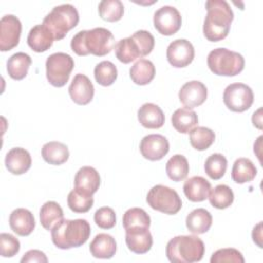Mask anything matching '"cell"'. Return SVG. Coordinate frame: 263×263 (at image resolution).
Masks as SVG:
<instances>
[{"label":"cell","mask_w":263,"mask_h":263,"mask_svg":"<svg viewBox=\"0 0 263 263\" xmlns=\"http://www.w3.org/2000/svg\"><path fill=\"white\" fill-rule=\"evenodd\" d=\"M115 47V39L110 30L93 28L76 33L71 40V49L78 55L93 54L104 57Z\"/></svg>","instance_id":"6da1fadb"},{"label":"cell","mask_w":263,"mask_h":263,"mask_svg":"<svg viewBox=\"0 0 263 263\" xmlns=\"http://www.w3.org/2000/svg\"><path fill=\"white\" fill-rule=\"evenodd\" d=\"M206 15L203 22V35L212 42L221 41L227 37L231 23L233 21V11L225 0H209L205 2Z\"/></svg>","instance_id":"7a4b0ae2"},{"label":"cell","mask_w":263,"mask_h":263,"mask_svg":"<svg viewBox=\"0 0 263 263\" xmlns=\"http://www.w3.org/2000/svg\"><path fill=\"white\" fill-rule=\"evenodd\" d=\"M90 235V225L85 219H63L51 229L53 245L62 250L84 245Z\"/></svg>","instance_id":"3957f363"},{"label":"cell","mask_w":263,"mask_h":263,"mask_svg":"<svg viewBox=\"0 0 263 263\" xmlns=\"http://www.w3.org/2000/svg\"><path fill=\"white\" fill-rule=\"evenodd\" d=\"M203 241L196 235H178L166 243L165 254L173 263L198 262L204 255Z\"/></svg>","instance_id":"277c9868"},{"label":"cell","mask_w":263,"mask_h":263,"mask_svg":"<svg viewBox=\"0 0 263 263\" xmlns=\"http://www.w3.org/2000/svg\"><path fill=\"white\" fill-rule=\"evenodd\" d=\"M154 44L155 40L150 32L139 30L115 44V55L121 63L128 64L138 58L148 55L153 50Z\"/></svg>","instance_id":"5b68a950"},{"label":"cell","mask_w":263,"mask_h":263,"mask_svg":"<svg viewBox=\"0 0 263 263\" xmlns=\"http://www.w3.org/2000/svg\"><path fill=\"white\" fill-rule=\"evenodd\" d=\"M79 22V13L75 6L66 3L54 6L43 18L42 24L51 32L54 40L63 39Z\"/></svg>","instance_id":"8992f818"},{"label":"cell","mask_w":263,"mask_h":263,"mask_svg":"<svg viewBox=\"0 0 263 263\" xmlns=\"http://www.w3.org/2000/svg\"><path fill=\"white\" fill-rule=\"evenodd\" d=\"M210 70L219 76H235L245 68L243 57L233 50L219 47L210 51L206 60Z\"/></svg>","instance_id":"52a82bcc"},{"label":"cell","mask_w":263,"mask_h":263,"mask_svg":"<svg viewBox=\"0 0 263 263\" xmlns=\"http://www.w3.org/2000/svg\"><path fill=\"white\" fill-rule=\"evenodd\" d=\"M146 201L153 210L167 215H175L182 208V200L177 191L160 184L149 190Z\"/></svg>","instance_id":"ba28073f"},{"label":"cell","mask_w":263,"mask_h":263,"mask_svg":"<svg viewBox=\"0 0 263 263\" xmlns=\"http://www.w3.org/2000/svg\"><path fill=\"white\" fill-rule=\"evenodd\" d=\"M46 78L55 87L64 86L74 68V60L66 52H54L50 54L45 63Z\"/></svg>","instance_id":"9c48e42d"},{"label":"cell","mask_w":263,"mask_h":263,"mask_svg":"<svg viewBox=\"0 0 263 263\" xmlns=\"http://www.w3.org/2000/svg\"><path fill=\"white\" fill-rule=\"evenodd\" d=\"M223 102L233 112H245L252 106L254 93L252 88L245 83H231L224 89Z\"/></svg>","instance_id":"30bf717a"},{"label":"cell","mask_w":263,"mask_h":263,"mask_svg":"<svg viewBox=\"0 0 263 263\" xmlns=\"http://www.w3.org/2000/svg\"><path fill=\"white\" fill-rule=\"evenodd\" d=\"M153 24L158 33L164 36H171L180 30L182 16L176 7L164 5L154 12Z\"/></svg>","instance_id":"8fae6325"},{"label":"cell","mask_w":263,"mask_h":263,"mask_svg":"<svg viewBox=\"0 0 263 263\" xmlns=\"http://www.w3.org/2000/svg\"><path fill=\"white\" fill-rule=\"evenodd\" d=\"M22 23L13 14H6L0 21V50L8 51L14 48L21 38Z\"/></svg>","instance_id":"7c38bea8"},{"label":"cell","mask_w":263,"mask_h":263,"mask_svg":"<svg viewBox=\"0 0 263 263\" xmlns=\"http://www.w3.org/2000/svg\"><path fill=\"white\" fill-rule=\"evenodd\" d=\"M194 47L186 39H176L171 42L166 49V59L175 68H184L194 59Z\"/></svg>","instance_id":"4fadbf2b"},{"label":"cell","mask_w":263,"mask_h":263,"mask_svg":"<svg viewBox=\"0 0 263 263\" xmlns=\"http://www.w3.org/2000/svg\"><path fill=\"white\" fill-rule=\"evenodd\" d=\"M170 150L167 139L159 134L145 136L140 143V152L148 160L156 161L162 159Z\"/></svg>","instance_id":"5bb4252c"},{"label":"cell","mask_w":263,"mask_h":263,"mask_svg":"<svg viewBox=\"0 0 263 263\" xmlns=\"http://www.w3.org/2000/svg\"><path fill=\"white\" fill-rule=\"evenodd\" d=\"M208 97L206 86L198 81L192 80L186 82L179 90L180 102L189 109L196 108L202 105Z\"/></svg>","instance_id":"9a60e30c"},{"label":"cell","mask_w":263,"mask_h":263,"mask_svg":"<svg viewBox=\"0 0 263 263\" xmlns=\"http://www.w3.org/2000/svg\"><path fill=\"white\" fill-rule=\"evenodd\" d=\"M70 98L77 105H87L91 102L95 93V87L90 79L81 73H78L72 79L68 88Z\"/></svg>","instance_id":"2e32d148"},{"label":"cell","mask_w":263,"mask_h":263,"mask_svg":"<svg viewBox=\"0 0 263 263\" xmlns=\"http://www.w3.org/2000/svg\"><path fill=\"white\" fill-rule=\"evenodd\" d=\"M125 242L135 254H145L150 251L153 238L147 227H134L125 230Z\"/></svg>","instance_id":"e0dca14e"},{"label":"cell","mask_w":263,"mask_h":263,"mask_svg":"<svg viewBox=\"0 0 263 263\" xmlns=\"http://www.w3.org/2000/svg\"><path fill=\"white\" fill-rule=\"evenodd\" d=\"M34 215L27 209L18 208L9 216V226L13 232L21 236L30 235L35 228Z\"/></svg>","instance_id":"ac0fdd59"},{"label":"cell","mask_w":263,"mask_h":263,"mask_svg":"<svg viewBox=\"0 0 263 263\" xmlns=\"http://www.w3.org/2000/svg\"><path fill=\"white\" fill-rule=\"evenodd\" d=\"M32 164V158L25 148L10 149L5 156V166L13 175H23L28 172Z\"/></svg>","instance_id":"d6986e66"},{"label":"cell","mask_w":263,"mask_h":263,"mask_svg":"<svg viewBox=\"0 0 263 263\" xmlns=\"http://www.w3.org/2000/svg\"><path fill=\"white\" fill-rule=\"evenodd\" d=\"M211 189V183L200 176H193L187 179L183 185L185 196L193 202H200L205 200Z\"/></svg>","instance_id":"ffe728a7"},{"label":"cell","mask_w":263,"mask_h":263,"mask_svg":"<svg viewBox=\"0 0 263 263\" xmlns=\"http://www.w3.org/2000/svg\"><path fill=\"white\" fill-rule=\"evenodd\" d=\"M101 184V178L98 171L92 166L80 167L74 178L75 188L80 189L88 194H93L98 191Z\"/></svg>","instance_id":"44dd1931"},{"label":"cell","mask_w":263,"mask_h":263,"mask_svg":"<svg viewBox=\"0 0 263 263\" xmlns=\"http://www.w3.org/2000/svg\"><path fill=\"white\" fill-rule=\"evenodd\" d=\"M53 41V35L43 24L34 26L27 37L28 45L35 52L46 51L51 47Z\"/></svg>","instance_id":"7402d4cb"},{"label":"cell","mask_w":263,"mask_h":263,"mask_svg":"<svg viewBox=\"0 0 263 263\" xmlns=\"http://www.w3.org/2000/svg\"><path fill=\"white\" fill-rule=\"evenodd\" d=\"M138 120L146 128H160L164 124V113L153 103H146L138 110Z\"/></svg>","instance_id":"603a6c76"},{"label":"cell","mask_w":263,"mask_h":263,"mask_svg":"<svg viewBox=\"0 0 263 263\" xmlns=\"http://www.w3.org/2000/svg\"><path fill=\"white\" fill-rule=\"evenodd\" d=\"M116 241L110 234L99 233L89 245L90 254L98 259H110L116 253Z\"/></svg>","instance_id":"cb8c5ba5"},{"label":"cell","mask_w":263,"mask_h":263,"mask_svg":"<svg viewBox=\"0 0 263 263\" xmlns=\"http://www.w3.org/2000/svg\"><path fill=\"white\" fill-rule=\"evenodd\" d=\"M213 217L209 211L199 208L193 210L186 217V227L193 234H203L212 226Z\"/></svg>","instance_id":"d4e9b609"},{"label":"cell","mask_w":263,"mask_h":263,"mask_svg":"<svg viewBox=\"0 0 263 263\" xmlns=\"http://www.w3.org/2000/svg\"><path fill=\"white\" fill-rule=\"evenodd\" d=\"M197 123L198 117L195 111L186 107L177 109L172 115V124L181 134H189Z\"/></svg>","instance_id":"484cf974"},{"label":"cell","mask_w":263,"mask_h":263,"mask_svg":"<svg viewBox=\"0 0 263 263\" xmlns=\"http://www.w3.org/2000/svg\"><path fill=\"white\" fill-rule=\"evenodd\" d=\"M31 64L32 60L28 53L22 51L16 52L7 60V73L14 80H22L27 76Z\"/></svg>","instance_id":"4316f807"},{"label":"cell","mask_w":263,"mask_h":263,"mask_svg":"<svg viewBox=\"0 0 263 263\" xmlns=\"http://www.w3.org/2000/svg\"><path fill=\"white\" fill-rule=\"evenodd\" d=\"M42 158L49 164L61 165L69 158L68 147L61 142L51 141L45 143L41 149Z\"/></svg>","instance_id":"83f0119b"},{"label":"cell","mask_w":263,"mask_h":263,"mask_svg":"<svg viewBox=\"0 0 263 263\" xmlns=\"http://www.w3.org/2000/svg\"><path fill=\"white\" fill-rule=\"evenodd\" d=\"M155 76V67L153 63L146 59L137 61L129 69V77L138 85L149 84Z\"/></svg>","instance_id":"f1b7e54d"},{"label":"cell","mask_w":263,"mask_h":263,"mask_svg":"<svg viewBox=\"0 0 263 263\" xmlns=\"http://www.w3.org/2000/svg\"><path fill=\"white\" fill-rule=\"evenodd\" d=\"M257 175V168L255 164L245 157L237 158L232 166L231 178L237 184H243L251 182Z\"/></svg>","instance_id":"f546056e"},{"label":"cell","mask_w":263,"mask_h":263,"mask_svg":"<svg viewBox=\"0 0 263 263\" xmlns=\"http://www.w3.org/2000/svg\"><path fill=\"white\" fill-rule=\"evenodd\" d=\"M40 223L46 230H50L64 219V213L61 205L55 201H46L39 212Z\"/></svg>","instance_id":"4dcf8cb0"},{"label":"cell","mask_w":263,"mask_h":263,"mask_svg":"<svg viewBox=\"0 0 263 263\" xmlns=\"http://www.w3.org/2000/svg\"><path fill=\"white\" fill-rule=\"evenodd\" d=\"M165 171L171 180L175 182L183 181L189 173V163L187 158L182 154L172 156L166 162Z\"/></svg>","instance_id":"1f68e13d"},{"label":"cell","mask_w":263,"mask_h":263,"mask_svg":"<svg viewBox=\"0 0 263 263\" xmlns=\"http://www.w3.org/2000/svg\"><path fill=\"white\" fill-rule=\"evenodd\" d=\"M69 209L74 213H86L93 204V197L80 189L74 188L71 190L67 197Z\"/></svg>","instance_id":"d6a6232c"},{"label":"cell","mask_w":263,"mask_h":263,"mask_svg":"<svg viewBox=\"0 0 263 263\" xmlns=\"http://www.w3.org/2000/svg\"><path fill=\"white\" fill-rule=\"evenodd\" d=\"M208 198L214 208L224 210L232 204L234 200V194L229 186L220 184L217 185L214 189H211Z\"/></svg>","instance_id":"836d02e7"},{"label":"cell","mask_w":263,"mask_h":263,"mask_svg":"<svg viewBox=\"0 0 263 263\" xmlns=\"http://www.w3.org/2000/svg\"><path fill=\"white\" fill-rule=\"evenodd\" d=\"M189 134L191 146L198 151H203L210 148L216 138L215 133L205 126L194 127Z\"/></svg>","instance_id":"e575fe53"},{"label":"cell","mask_w":263,"mask_h":263,"mask_svg":"<svg viewBox=\"0 0 263 263\" xmlns=\"http://www.w3.org/2000/svg\"><path fill=\"white\" fill-rule=\"evenodd\" d=\"M101 18L107 22H117L121 20L124 12L123 3L120 0H103L98 6Z\"/></svg>","instance_id":"d590c367"},{"label":"cell","mask_w":263,"mask_h":263,"mask_svg":"<svg viewBox=\"0 0 263 263\" xmlns=\"http://www.w3.org/2000/svg\"><path fill=\"white\" fill-rule=\"evenodd\" d=\"M93 75L100 85L110 86L117 78V68L110 61H102L95 67Z\"/></svg>","instance_id":"8d00e7d4"},{"label":"cell","mask_w":263,"mask_h":263,"mask_svg":"<svg viewBox=\"0 0 263 263\" xmlns=\"http://www.w3.org/2000/svg\"><path fill=\"white\" fill-rule=\"evenodd\" d=\"M151 220L149 215L141 208L128 209L122 218V225L124 229H129L134 227H147L149 228Z\"/></svg>","instance_id":"74e56055"},{"label":"cell","mask_w":263,"mask_h":263,"mask_svg":"<svg viewBox=\"0 0 263 263\" xmlns=\"http://www.w3.org/2000/svg\"><path fill=\"white\" fill-rule=\"evenodd\" d=\"M227 170V159L221 153L210 155L204 163V171L212 180L221 179Z\"/></svg>","instance_id":"f35d334b"},{"label":"cell","mask_w":263,"mask_h":263,"mask_svg":"<svg viewBox=\"0 0 263 263\" xmlns=\"http://www.w3.org/2000/svg\"><path fill=\"white\" fill-rule=\"evenodd\" d=\"M210 261L211 263H243L245 259L238 250L233 248H224L213 253Z\"/></svg>","instance_id":"ab89813d"},{"label":"cell","mask_w":263,"mask_h":263,"mask_svg":"<svg viewBox=\"0 0 263 263\" xmlns=\"http://www.w3.org/2000/svg\"><path fill=\"white\" fill-rule=\"evenodd\" d=\"M21 243L16 237L10 233L0 234V254L2 257L10 258L18 253Z\"/></svg>","instance_id":"60d3db41"},{"label":"cell","mask_w":263,"mask_h":263,"mask_svg":"<svg viewBox=\"0 0 263 263\" xmlns=\"http://www.w3.org/2000/svg\"><path fill=\"white\" fill-rule=\"evenodd\" d=\"M93 220L96 224L102 229H111L116 224V216L113 209L103 206L96 211Z\"/></svg>","instance_id":"b9f144b4"},{"label":"cell","mask_w":263,"mask_h":263,"mask_svg":"<svg viewBox=\"0 0 263 263\" xmlns=\"http://www.w3.org/2000/svg\"><path fill=\"white\" fill-rule=\"evenodd\" d=\"M47 261L48 260H47V257L45 256V254L39 250H30L21 259L22 263H28V262L46 263Z\"/></svg>","instance_id":"7bdbcfd3"},{"label":"cell","mask_w":263,"mask_h":263,"mask_svg":"<svg viewBox=\"0 0 263 263\" xmlns=\"http://www.w3.org/2000/svg\"><path fill=\"white\" fill-rule=\"evenodd\" d=\"M252 237L255 243H257V246L259 248H262V222H259L253 229L252 232Z\"/></svg>","instance_id":"ee69618b"},{"label":"cell","mask_w":263,"mask_h":263,"mask_svg":"<svg viewBox=\"0 0 263 263\" xmlns=\"http://www.w3.org/2000/svg\"><path fill=\"white\" fill-rule=\"evenodd\" d=\"M261 111H262L261 109H258L256 112H254L253 117H252L253 124H254L256 127H258L259 129L262 128V120H261L262 115H261Z\"/></svg>","instance_id":"f6af8a7d"}]
</instances>
